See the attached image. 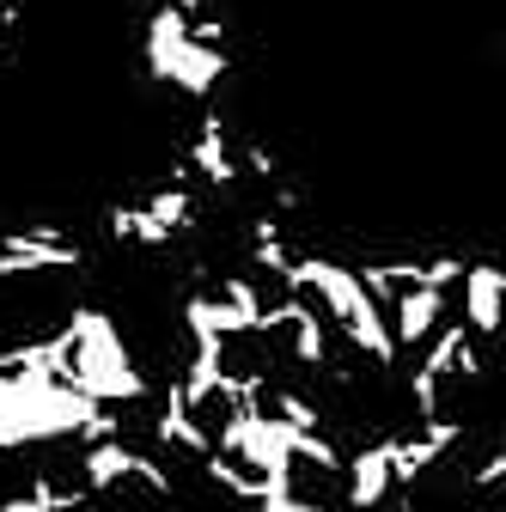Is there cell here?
Instances as JSON below:
<instances>
[{
    "mask_svg": "<svg viewBox=\"0 0 506 512\" xmlns=\"http://www.w3.org/2000/svg\"><path fill=\"white\" fill-rule=\"evenodd\" d=\"M141 55H147V74H153V80H165V86H177V92H189V98H214V86H220L226 68H232L226 49L189 43L177 0L147 19V43H141Z\"/></svg>",
    "mask_w": 506,
    "mask_h": 512,
    "instance_id": "cell-1",
    "label": "cell"
},
{
    "mask_svg": "<svg viewBox=\"0 0 506 512\" xmlns=\"http://www.w3.org/2000/svg\"><path fill=\"white\" fill-rule=\"evenodd\" d=\"M385 500H391V433L372 445H354L342 458V506L348 512H378Z\"/></svg>",
    "mask_w": 506,
    "mask_h": 512,
    "instance_id": "cell-2",
    "label": "cell"
},
{
    "mask_svg": "<svg viewBox=\"0 0 506 512\" xmlns=\"http://www.w3.org/2000/svg\"><path fill=\"white\" fill-rule=\"evenodd\" d=\"M458 287H464V330H470L476 342L500 336V330H506V269L470 263Z\"/></svg>",
    "mask_w": 506,
    "mask_h": 512,
    "instance_id": "cell-3",
    "label": "cell"
},
{
    "mask_svg": "<svg viewBox=\"0 0 506 512\" xmlns=\"http://www.w3.org/2000/svg\"><path fill=\"white\" fill-rule=\"evenodd\" d=\"M189 171H196L208 189H232L244 171H238V153H232V128H226V116H202L196 122V135H189V159H183Z\"/></svg>",
    "mask_w": 506,
    "mask_h": 512,
    "instance_id": "cell-4",
    "label": "cell"
},
{
    "mask_svg": "<svg viewBox=\"0 0 506 512\" xmlns=\"http://www.w3.org/2000/svg\"><path fill=\"white\" fill-rule=\"evenodd\" d=\"M391 342H397V354L403 348H421V342H433V330L446 324V293H433V287H409V293H397L391 299Z\"/></svg>",
    "mask_w": 506,
    "mask_h": 512,
    "instance_id": "cell-5",
    "label": "cell"
},
{
    "mask_svg": "<svg viewBox=\"0 0 506 512\" xmlns=\"http://www.w3.org/2000/svg\"><path fill=\"white\" fill-rule=\"evenodd\" d=\"M153 439L159 445H171V452H189V458H214V439L196 427V415H189V403H183V391H177V378L165 384V397H159V415H153Z\"/></svg>",
    "mask_w": 506,
    "mask_h": 512,
    "instance_id": "cell-6",
    "label": "cell"
},
{
    "mask_svg": "<svg viewBox=\"0 0 506 512\" xmlns=\"http://www.w3.org/2000/svg\"><path fill=\"white\" fill-rule=\"evenodd\" d=\"M500 482H506V445H500V452H488V458L470 470V488H476V494H482V488H500Z\"/></svg>",
    "mask_w": 506,
    "mask_h": 512,
    "instance_id": "cell-7",
    "label": "cell"
},
{
    "mask_svg": "<svg viewBox=\"0 0 506 512\" xmlns=\"http://www.w3.org/2000/svg\"><path fill=\"white\" fill-rule=\"evenodd\" d=\"M0 512H49V506H43V494L19 488V494H0Z\"/></svg>",
    "mask_w": 506,
    "mask_h": 512,
    "instance_id": "cell-8",
    "label": "cell"
}]
</instances>
